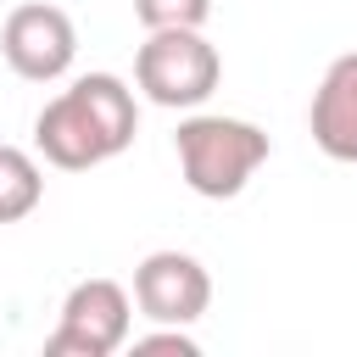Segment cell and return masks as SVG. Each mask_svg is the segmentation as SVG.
Instances as JSON below:
<instances>
[{"instance_id":"cell-1","label":"cell","mask_w":357,"mask_h":357,"mask_svg":"<svg viewBox=\"0 0 357 357\" xmlns=\"http://www.w3.org/2000/svg\"><path fill=\"white\" fill-rule=\"evenodd\" d=\"M134 134H139V106H134V89L117 73L73 78L33 117V145L61 173H84V167L123 156L134 145Z\"/></svg>"},{"instance_id":"cell-2","label":"cell","mask_w":357,"mask_h":357,"mask_svg":"<svg viewBox=\"0 0 357 357\" xmlns=\"http://www.w3.org/2000/svg\"><path fill=\"white\" fill-rule=\"evenodd\" d=\"M178 151V173L195 195L206 201H234L251 173L268 162V134L245 117H223V112H195L178 123L173 134Z\"/></svg>"},{"instance_id":"cell-3","label":"cell","mask_w":357,"mask_h":357,"mask_svg":"<svg viewBox=\"0 0 357 357\" xmlns=\"http://www.w3.org/2000/svg\"><path fill=\"white\" fill-rule=\"evenodd\" d=\"M218 78H223L218 45L201 28H156L134 56V84L145 89V100L167 112H195L201 100H212Z\"/></svg>"},{"instance_id":"cell-4","label":"cell","mask_w":357,"mask_h":357,"mask_svg":"<svg viewBox=\"0 0 357 357\" xmlns=\"http://www.w3.org/2000/svg\"><path fill=\"white\" fill-rule=\"evenodd\" d=\"M134 329V301L117 279H78L61 301V318L45 340L50 357H112L128 346Z\"/></svg>"},{"instance_id":"cell-5","label":"cell","mask_w":357,"mask_h":357,"mask_svg":"<svg viewBox=\"0 0 357 357\" xmlns=\"http://www.w3.org/2000/svg\"><path fill=\"white\" fill-rule=\"evenodd\" d=\"M0 56L17 78L28 84H56L73 56H78V28L61 6H45V0H28L17 11H6L0 22Z\"/></svg>"},{"instance_id":"cell-6","label":"cell","mask_w":357,"mask_h":357,"mask_svg":"<svg viewBox=\"0 0 357 357\" xmlns=\"http://www.w3.org/2000/svg\"><path fill=\"white\" fill-rule=\"evenodd\" d=\"M134 307L151 324H195L212 307V273L190 251H151L134 268Z\"/></svg>"},{"instance_id":"cell-7","label":"cell","mask_w":357,"mask_h":357,"mask_svg":"<svg viewBox=\"0 0 357 357\" xmlns=\"http://www.w3.org/2000/svg\"><path fill=\"white\" fill-rule=\"evenodd\" d=\"M307 128H312V145L329 162H357V50L335 56L329 73L318 78Z\"/></svg>"},{"instance_id":"cell-8","label":"cell","mask_w":357,"mask_h":357,"mask_svg":"<svg viewBox=\"0 0 357 357\" xmlns=\"http://www.w3.org/2000/svg\"><path fill=\"white\" fill-rule=\"evenodd\" d=\"M45 201V173L22 145H0V223H22Z\"/></svg>"},{"instance_id":"cell-9","label":"cell","mask_w":357,"mask_h":357,"mask_svg":"<svg viewBox=\"0 0 357 357\" xmlns=\"http://www.w3.org/2000/svg\"><path fill=\"white\" fill-rule=\"evenodd\" d=\"M134 17L145 33L156 28H206L212 0H134Z\"/></svg>"},{"instance_id":"cell-10","label":"cell","mask_w":357,"mask_h":357,"mask_svg":"<svg viewBox=\"0 0 357 357\" xmlns=\"http://www.w3.org/2000/svg\"><path fill=\"white\" fill-rule=\"evenodd\" d=\"M134 351H178V357H195L201 346L184 335V324H162L156 335H134Z\"/></svg>"}]
</instances>
